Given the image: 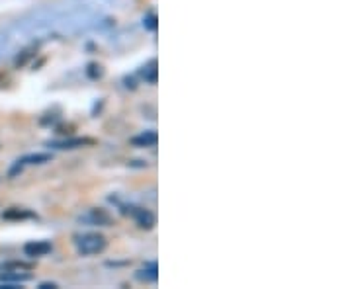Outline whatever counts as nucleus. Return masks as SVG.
<instances>
[{"mask_svg":"<svg viewBox=\"0 0 352 289\" xmlns=\"http://www.w3.org/2000/svg\"><path fill=\"white\" fill-rule=\"evenodd\" d=\"M30 274H24V272H4L0 274V281H10V284H22V281H28L30 279Z\"/></svg>","mask_w":352,"mask_h":289,"instance_id":"obj_10","label":"nucleus"},{"mask_svg":"<svg viewBox=\"0 0 352 289\" xmlns=\"http://www.w3.org/2000/svg\"><path fill=\"white\" fill-rule=\"evenodd\" d=\"M50 161H51V154H47V152L28 154V157H24L22 161H16V164H14V168L10 174H16L18 170H22V166H25V164H43V163H50Z\"/></svg>","mask_w":352,"mask_h":289,"instance_id":"obj_6","label":"nucleus"},{"mask_svg":"<svg viewBox=\"0 0 352 289\" xmlns=\"http://www.w3.org/2000/svg\"><path fill=\"white\" fill-rule=\"evenodd\" d=\"M124 211L127 215H131L135 221H138V225L141 229H151L155 225V217H153L147 209H141V207H135V205H129V207H124Z\"/></svg>","mask_w":352,"mask_h":289,"instance_id":"obj_3","label":"nucleus"},{"mask_svg":"<svg viewBox=\"0 0 352 289\" xmlns=\"http://www.w3.org/2000/svg\"><path fill=\"white\" fill-rule=\"evenodd\" d=\"M80 221H85L88 225L108 227L112 225V217L106 213L104 209H90L85 217H80Z\"/></svg>","mask_w":352,"mask_h":289,"instance_id":"obj_4","label":"nucleus"},{"mask_svg":"<svg viewBox=\"0 0 352 289\" xmlns=\"http://www.w3.org/2000/svg\"><path fill=\"white\" fill-rule=\"evenodd\" d=\"M2 272H28L32 270V264H25V262H6V264L0 266Z\"/></svg>","mask_w":352,"mask_h":289,"instance_id":"obj_12","label":"nucleus"},{"mask_svg":"<svg viewBox=\"0 0 352 289\" xmlns=\"http://www.w3.org/2000/svg\"><path fill=\"white\" fill-rule=\"evenodd\" d=\"M24 252L25 256H30V258H41V256L51 252V242H47V240H32L24 246Z\"/></svg>","mask_w":352,"mask_h":289,"instance_id":"obj_5","label":"nucleus"},{"mask_svg":"<svg viewBox=\"0 0 352 289\" xmlns=\"http://www.w3.org/2000/svg\"><path fill=\"white\" fill-rule=\"evenodd\" d=\"M141 75L145 78V82H149V84H155L157 82V61L153 59L149 63L143 67V71H141Z\"/></svg>","mask_w":352,"mask_h":289,"instance_id":"obj_11","label":"nucleus"},{"mask_svg":"<svg viewBox=\"0 0 352 289\" xmlns=\"http://www.w3.org/2000/svg\"><path fill=\"white\" fill-rule=\"evenodd\" d=\"M88 76H90V78H98V76H102L100 65H88Z\"/></svg>","mask_w":352,"mask_h":289,"instance_id":"obj_14","label":"nucleus"},{"mask_svg":"<svg viewBox=\"0 0 352 289\" xmlns=\"http://www.w3.org/2000/svg\"><path fill=\"white\" fill-rule=\"evenodd\" d=\"M143 24H145V27H147V30L155 32V30H157V16H155V14H149V16H145Z\"/></svg>","mask_w":352,"mask_h":289,"instance_id":"obj_13","label":"nucleus"},{"mask_svg":"<svg viewBox=\"0 0 352 289\" xmlns=\"http://www.w3.org/2000/svg\"><path fill=\"white\" fill-rule=\"evenodd\" d=\"M30 217H34V215L25 209H20V207H12L2 213V219H8V221H22V219H30Z\"/></svg>","mask_w":352,"mask_h":289,"instance_id":"obj_9","label":"nucleus"},{"mask_svg":"<svg viewBox=\"0 0 352 289\" xmlns=\"http://www.w3.org/2000/svg\"><path fill=\"white\" fill-rule=\"evenodd\" d=\"M88 145H94V139L69 137L61 139V141H50L47 143V147L57 149V151H73V149H80V147H88Z\"/></svg>","mask_w":352,"mask_h":289,"instance_id":"obj_2","label":"nucleus"},{"mask_svg":"<svg viewBox=\"0 0 352 289\" xmlns=\"http://www.w3.org/2000/svg\"><path fill=\"white\" fill-rule=\"evenodd\" d=\"M138 279H141V281H149V284L157 281V279H159V266H157V262H149V264L143 266L138 272Z\"/></svg>","mask_w":352,"mask_h":289,"instance_id":"obj_7","label":"nucleus"},{"mask_svg":"<svg viewBox=\"0 0 352 289\" xmlns=\"http://www.w3.org/2000/svg\"><path fill=\"white\" fill-rule=\"evenodd\" d=\"M39 289H57V284H53V281H43V284H39Z\"/></svg>","mask_w":352,"mask_h":289,"instance_id":"obj_15","label":"nucleus"},{"mask_svg":"<svg viewBox=\"0 0 352 289\" xmlns=\"http://www.w3.org/2000/svg\"><path fill=\"white\" fill-rule=\"evenodd\" d=\"M157 141H159V137H157L155 131H143L141 135H135L131 139V145H135V147H155Z\"/></svg>","mask_w":352,"mask_h":289,"instance_id":"obj_8","label":"nucleus"},{"mask_svg":"<svg viewBox=\"0 0 352 289\" xmlns=\"http://www.w3.org/2000/svg\"><path fill=\"white\" fill-rule=\"evenodd\" d=\"M75 244L78 254H82V256H92V254H100V252L106 248L108 240H106L104 235H98V233H85V235L76 237Z\"/></svg>","mask_w":352,"mask_h":289,"instance_id":"obj_1","label":"nucleus"}]
</instances>
